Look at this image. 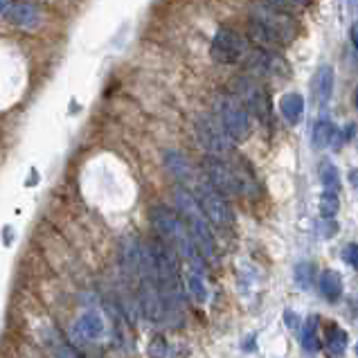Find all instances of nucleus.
I'll list each match as a JSON object with an SVG mask.
<instances>
[{"label":"nucleus","mask_w":358,"mask_h":358,"mask_svg":"<svg viewBox=\"0 0 358 358\" xmlns=\"http://www.w3.org/2000/svg\"><path fill=\"white\" fill-rule=\"evenodd\" d=\"M203 271H196V268H189L185 271V291L187 295L199 304H206L208 302V286H206V278H203Z\"/></svg>","instance_id":"dca6fc26"},{"label":"nucleus","mask_w":358,"mask_h":358,"mask_svg":"<svg viewBox=\"0 0 358 358\" xmlns=\"http://www.w3.org/2000/svg\"><path fill=\"white\" fill-rule=\"evenodd\" d=\"M173 203H176V210L180 214V219L185 221V226L189 228L194 241H196L199 250L203 252L206 259L217 257V243H214V232H212V223L203 212L199 199L185 187H176L173 192Z\"/></svg>","instance_id":"20e7f679"},{"label":"nucleus","mask_w":358,"mask_h":358,"mask_svg":"<svg viewBox=\"0 0 358 358\" xmlns=\"http://www.w3.org/2000/svg\"><path fill=\"white\" fill-rule=\"evenodd\" d=\"M350 182L358 189V169H352V171H350Z\"/></svg>","instance_id":"c756f323"},{"label":"nucleus","mask_w":358,"mask_h":358,"mask_svg":"<svg viewBox=\"0 0 358 358\" xmlns=\"http://www.w3.org/2000/svg\"><path fill=\"white\" fill-rule=\"evenodd\" d=\"M196 136H199V142L203 145V149L208 151V156L223 158V160L230 158L232 140L228 138V133L223 129L221 120L217 115L201 113L196 120Z\"/></svg>","instance_id":"1a4fd4ad"},{"label":"nucleus","mask_w":358,"mask_h":358,"mask_svg":"<svg viewBox=\"0 0 358 358\" xmlns=\"http://www.w3.org/2000/svg\"><path fill=\"white\" fill-rule=\"evenodd\" d=\"M55 354H57V358H81L73 347H68V345H64V343H59V345H55Z\"/></svg>","instance_id":"cd10ccee"},{"label":"nucleus","mask_w":358,"mask_h":358,"mask_svg":"<svg viewBox=\"0 0 358 358\" xmlns=\"http://www.w3.org/2000/svg\"><path fill=\"white\" fill-rule=\"evenodd\" d=\"M192 187H194V192H196L194 196L199 199L201 208H203V212H206V217L210 219L212 226L221 228V230H228L232 226L234 217H232V210L228 206L226 196H223L219 189H214L206 176H203V178L199 176Z\"/></svg>","instance_id":"6e6552de"},{"label":"nucleus","mask_w":358,"mask_h":358,"mask_svg":"<svg viewBox=\"0 0 358 358\" xmlns=\"http://www.w3.org/2000/svg\"><path fill=\"white\" fill-rule=\"evenodd\" d=\"M203 173L210 180V185L219 189L223 196H241V194H252L257 189L250 169L223 158L208 156L203 160Z\"/></svg>","instance_id":"39448f33"},{"label":"nucleus","mask_w":358,"mask_h":358,"mask_svg":"<svg viewBox=\"0 0 358 358\" xmlns=\"http://www.w3.org/2000/svg\"><path fill=\"white\" fill-rule=\"evenodd\" d=\"M343 257L347 264L352 266V268L358 271V243H347L345 250H343Z\"/></svg>","instance_id":"bb28decb"},{"label":"nucleus","mask_w":358,"mask_h":358,"mask_svg":"<svg viewBox=\"0 0 358 358\" xmlns=\"http://www.w3.org/2000/svg\"><path fill=\"white\" fill-rule=\"evenodd\" d=\"M262 5L268 9H275V12L293 16V14L304 12V9L311 5V0H262Z\"/></svg>","instance_id":"4be33fe9"},{"label":"nucleus","mask_w":358,"mask_h":358,"mask_svg":"<svg viewBox=\"0 0 358 358\" xmlns=\"http://www.w3.org/2000/svg\"><path fill=\"white\" fill-rule=\"evenodd\" d=\"M104 318L97 313V311H86L81 313L77 322H75V336L81 338L84 343H97L104 338Z\"/></svg>","instance_id":"ddd939ff"},{"label":"nucleus","mask_w":358,"mask_h":358,"mask_svg":"<svg viewBox=\"0 0 358 358\" xmlns=\"http://www.w3.org/2000/svg\"><path fill=\"white\" fill-rule=\"evenodd\" d=\"M320 180H322L324 192H338L341 194V173L331 160L320 162Z\"/></svg>","instance_id":"5701e85b"},{"label":"nucleus","mask_w":358,"mask_h":358,"mask_svg":"<svg viewBox=\"0 0 358 358\" xmlns=\"http://www.w3.org/2000/svg\"><path fill=\"white\" fill-rule=\"evenodd\" d=\"M245 64L252 70V73L264 75V77H275V79H284L289 75V64L282 57L280 50H271V48H257L252 45L245 55Z\"/></svg>","instance_id":"9b49d317"},{"label":"nucleus","mask_w":358,"mask_h":358,"mask_svg":"<svg viewBox=\"0 0 358 358\" xmlns=\"http://www.w3.org/2000/svg\"><path fill=\"white\" fill-rule=\"evenodd\" d=\"M356 356H358V343H356Z\"/></svg>","instance_id":"2f4dec72"},{"label":"nucleus","mask_w":358,"mask_h":358,"mask_svg":"<svg viewBox=\"0 0 358 358\" xmlns=\"http://www.w3.org/2000/svg\"><path fill=\"white\" fill-rule=\"evenodd\" d=\"M331 93H334V68L320 66L313 79V97L320 108H327V104L331 101Z\"/></svg>","instance_id":"4468645a"},{"label":"nucleus","mask_w":358,"mask_h":358,"mask_svg":"<svg viewBox=\"0 0 358 358\" xmlns=\"http://www.w3.org/2000/svg\"><path fill=\"white\" fill-rule=\"evenodd\" d=\"M320 320L318 315H309V320L302 327V347L306 352L315 354L320 350Z\"/></svg>","instance_id":"aec40b11"},{"label":"nucleus","mask_w":358,"mask_h":358,"mask_svg":"<svg viewBox=\"0 0 358 358\" xmlns=\"http://www.w3.org/2000/svg\"><path fill=\"white\" fill-rule=\"evenodd\" d=\"M350 34H352V43H354V48L358 50V20L352 25V32H350Z\"/></svg>","instance_id":"c85d7f7f"},{"label":"nucleus","mask_w":358,"mask_h":358,"mask_svg":"<svg viewBox=\"0 0 358 358\" xmlns=\"http://www.w3.org/2000/svg\"><path fill=\"white\" fill-rule=\"evenodd\" d=\"M300 34V25L291 14L275 12V9L264 7L255 18L250 20L248 36L252 41V45L257 48H271V50H282L289 48Z\"/></svg>","instance_id":"7ed1b4c3"},{"label":"nucleus","mask_w":358,"mask_h":358,"mask_svg":"<svg viewBox=\"0 0 358 358\" xmlns=\"http://www.w3.org/2000/svg\"><path fill=\"white\" fill-rule=\"evenodd\" d=\"M280 110H282L284 120L289 122L291 127H295L302 120V113H304V99H302V95L300 93L284 95L282 101H280Z\"/></svg>","instance_id":"f3484780"},{"label":"nucleus","mask_w":358,"mask_h":358,"mask_svg":"<svg viewBox=\"0 0 358 358\" xmlns=\"http://www.w3.org/2000/svg\"><path fill=\"white\" fill-rule=\"evenodd\" d=\"M341 210V194L338 192H322L320 196V217L334 219Z\"/></svg>","instance_id":"b1692460"},{"label":"nucleus","mask_w":358,"mask_h":358,"mask_svg":"<svg viewBox=\"0 0 358 358\" xmlns=\"http://www.w3.org/2000/svg\"><path fill=\"white\" fill-rule=\"evenodd\" d=\"M347 345H350V336H347L345 329L331 324L327 329V352H329L331 358H341L347 352Z\"/></svg>","instance_id":"a211bd4d"},{"label":"nucleus","mask_w":358,"mask_h":358,"mask_svg":"<svg viewBox=\"0 0 358 358\" xmlns=\"http://www.w3.org/2000/svg\"><path fill=\"white\" fill-rule=\"evenodd\" d=\"M234 95L243 101V106L248 108V113H252V117H257L264 127H273L271 95L257 77L252 75L237 77V81H234Z\"/></svg>","instance_id":"0eeeda50"},{"label":"nucleus","mask_w":358,"mask_h":358,"mask_svg":"<svg viewBox=\"0 0 358 358\" xmlns=\"http://www.w3.org/2000/svg\"><path fill=\"white\" fill-rule=\"evenodd\" d=\"M151 250L156 255L158 275H160V289L165 298V320L171 327H180L185 318V289L180 282L178 271V255L165 241H151Z\"/></svg>","instance_id":"f257e3e1"},{"label":"nucleus","mask_w":358,"mask_h":358,"mask_svg":"<svg viewBox=\"0 0 358 358\" xmlns=\"http://www.w3.org/2000/svg\"><path fill=\"white\" fill-rule=\"evenodd\" d=\"M320 293L329 302H336L343 295V278L336 271H324L320 275Z\"/></svg>","instance_id":"6ab92c4d"},{"label":"nucleus","mask_w":358,"mask_h":358,"mask_svg":"<svg viewBox=\"0 0 358 358\" xmlns=\"http://www.w3.org/2000/svg\"><path fill=\"white\" fill-rule=\"evenodd\" d=\"M5 18L12 23L14 27L20 29H36L41 25V9L34 3H27V0H14L9 12L5 14Z\"/></svg>","instance_id":"f8f14e48"},{"label":"nucleus","mask_w":358,"mask_h":358,"mask_svg":"<svg viewBox=\"0 0 358 358\" xmlns=\"http://www.w3.org/2000/svg\"><path fill=\"white\" fill-rule=\"evenodd\" d=\"M165 162H167L169 171L182 182V185H194V182H196L199 173L192 167V162L185 156H180V153H176V151H169L165 156Z\"/></svg>","instance_id":"2eb2a0df"},{"label":"nucleus","mask_w":358,"mask_h":358,"mask_svg":"<svg viewBox=\"0 0 358 358\" xmlns=\"http://www.w3.org/2000/svg\"><path fill=\"white\" fill-rule=\"evenodd\" d=\"M210 55L217 64H237L245 55H248V41L241 32L232 27H221L212 38L210 45Z\"/></svg>","instance_id":"9d476101"},{"label":"nucleus","mask_w":358,"mask_h":358,"mask_svg":"<svg viewBox=\"0 0 358 358\" xmlns=\"http://www.w3.org/2000/svg\"><path fill=\"white\" fill-rule=\"evenodd\" d=\"M336 136H338V129H336L327 117H322L315 122V127H313V147H318V149L329 147Z\"/></svg>","instance_id":"412c9836"},{"label":"nucleus","mask_w":358,"mask_h":358,"mask_svg":"<svg viewBox=\"0 0 358 358\" xmlns=\"http://www.w3.org/2000/svg\"><path fill=\"white\" fill-rule=\"evenodd\" d=\"M217 117L221 120V124L232 142H243L250 136L248 108H245L243 101L234 93H230V90H221L217 95Z\"/></svg>","instance_id":"423d86ee"},{"label":"nucleus","mask_w":358,"mask_h":358,"mask_svg":"<svg viewBox=\"0 0 358 358\" xmlns=\"http://www.w3.org/2000/svg\"><path fill=\"white\" fill-rule=\"evenodd\" d=\"M151 226L156 228V232L160 234V239L169 243L173 250H176L178 257L185 259V264L189 268H196L206 273V266H203V252L199 250L196 241H194L189 228L185 226V221L180 219L178 212H173L165 206H156L149 214Z\"/></svg>","instance_id":"f03ea898"},{"label":"nucleus","mask_w":358,"mask_h":358,"mask_svg":"<svg viewBox=\"0 0 358 358\" xmlns=\"http://www.w3.org/2000/svg\"><path fill=\"white\" fill-rule=\"evenodd\" d=\"M149 356L151 358H165L167 354V341H165V336H156L151 343H149Z\"/></svg>","instance_id":"a878e982"},{"label":"nucleus","mask_w":358,"mask_h":358,"mask_svg":"<svg viewBox=\"0 0 358 358\" xmlns=\"http://www.w3.org/2000/svg\"><path fill=\"white\" fill-rule=\"evenodd\" d=\"M354 106L358 108V86H356V90H354Z\"/></svg>","instance_id":"7c9ffc66"},{"label":"nucleus","mask_w":358,"mask_h":358,"mask_svg":"<svg viewBox=\"0 0 358 358\" xmlns=\"http://www.w3.org/2000/svg\"><path fill=\"white\" fill-rule=\"evenodd\" d=\"M295 280L302 286V289H311L313 282V266L309 262H302L298 268H295Z\"/></svg>","instance_id":"393cba45"}]
</instances>
